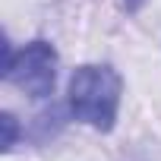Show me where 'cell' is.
Here are the masks:
<instances>
[{
  "instance_id": "3957f363",
  "label": "cell",
  "mask_w": 161,
  "mask_h": 161,
  "mask_svg": "<svg viewBox=\"0 0 161 161\" xmlns=\"http://www.w3.org/2000/svg\"><path fill=\"white\" fill-rule=\"evenodd\" d=\"M0 120H3V130H7V139H3V148L10 152V148L16 145V117H13V114H3Z\"/></svg>"
},
{
  "instance_id": "277c9868",
  "label": "cell",
  "mask_w": 161,
  "mask_h": 161,
  "mask_svg": "<svg viewBox=\"0 0 161 161\" xmlns=\"http://www.w3.org/2000/svg\"><path fill=\"white\" fill-rule=\"evenodd\" d=\"M142 3H145V0H120V7H123L126 13H136V10H139Z\"/></svg>"
},
{
  "instance_id": "7a4b0ae2",
  "label": "cell",
  "mask_w": 161,
  "mask_h": 161,
  "mask_svg": "<svg viewBox=\"0 0 161 161\" xmlns=\"http://www.w3.org/2000/svg\"><path fill=\"white\" fill-rule=\"evenodd\" d=\"M3 76L19 92L32 98H44L54 92V82H57V51L47 41H32L7 60Z\"/></svg>"
},
{
  "instance_id": "6da1fadb",
  "label": "cell",
  "mask_w": 161,
  "mask_h": 161,
  "mask_svg": "<svg viewBox=\"0 0 161 161\" xmlns=\"http://www.w3.org/2000/svg\"><path fill=\"white\" fill-rule=\"evenodd\" d=\"M123 82L111 66H79L69 79V108L76 120H82L108 133L117 120Z\"/></svg>"
}]
</instances>
